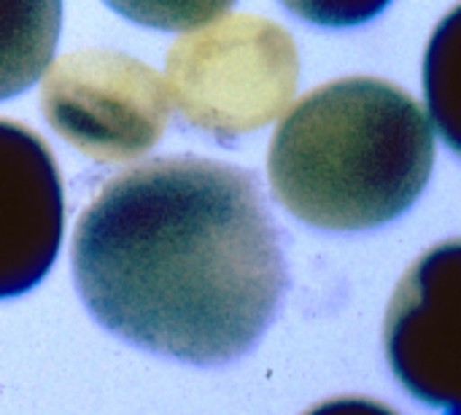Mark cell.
I'll use <instances>...</instances> for the list:
<instances>
[{
  "instance_id": "obj_2",
  "label": "cell",
  "mask_w": 461,
  "mask_h": 415,
  "mask_svg": "<svg viewBox=\"0 0 461 415\" xmlns=\"http://www.w3.org/2000/svg\"><path fill=\"white\" fill-rule=\"evenodd\" d=\"M281 116L267 154L270 192L313 230H378L413 208L429 184L432 124L392 81H330Z\"/></svg>"
},
{
  "instance_id": "obj_3",
  "label": "cell",
  "mask_w": 461,
  "mask_h": 415,
  "mask_svg": "<svg viewBox=\"0 0 461 415\" xmlns=\"http://www.w3.org/2000/svg\"><path fill=\"white\" fill-rule=\"evenodd\" d=\"M162 78L189 127L235 140L281 119L297 92L300 54L278 22L221 14L170 46Z\"/></svg>"
},
{
  "instance_id": "obj_6",
  "label": "cell",
  "mask_w": 461,
  "mask_h": 415,
  "mask_svg": "<svg viewBox=\"0 0 461 415\" xmlns=\"http://www.w3.org/2000/svg\"><path fill=\"white\" fill-rule=\"evenodd\" d=\"M62 230V178L46 140L0 119V300L27 294L46 278Z\"/></svg>"
},
{
  "instance_id": "obj_9",
  "label": "cell",
  "mask_w": 461,
  "mask_h": 415,
  "mask_svg": "<svg viewBox=\"0 0 461 415\" xmlns=\"http://www.w3.org/2000/svg\"><path fill=\"white\" fill-rule=\"evenodd\" d=\"M103 3L135 24L165 30V32H186L192 27H200L227 14L238 0H103Z\"/></svg>"
},
{
  "instance_id": "obj_1",
  "label": "cell",
  "mask_w": 461,
  "mask_h": 415,
  "mask_svg": "<svg viewBox=\"0 0 461 415\" xmlns=\"http://www.w3.org/2000/svg\"><path fill=\"white\" fill-rule=\"evenodd\" d=\"M70 259L105 332L194 367L251 354L289 284L257 178L203 157H157L111 178L78 216Z\"/></svg>"
},
{
  "instance_id": "obj_5",
  "label": "cell",
  "mask_w": 461,
  "mask_h": 415,
  "mask_svg": "<svg viewBox=\"0 0 461 415\" xmlns=\"http://www.w3.org/2000/svg\"><path fill=\"white\" fill-rule=\"evenodd\" d=\"M384 348L405 392L432 408L461 410V243L429 248L400 281L384 324Z\"/></svg>"
},
{
  "instance_id": "obj_4",
  "label": "cell",
  "mask_w": 461,
  "mask_h": 415,
  "mask_svg": "<svg viewBox=\"0 0 461 415\" xmlns=\"http://www.w3.org/2000/svg\"><path fill=\"white\" fill-rule=\"evenodd\" d=\"M41 113L76 151L100 165H127L167 130L165 78L146 62L111 49L65 54L41 76Z\"/></svg>"
},
{
  "instance_id": "obj_8",
  "label": "cell",
  "mask_w": 461,
  "mask_h": 415,
  "mask_svg": "<svg viewBox=\"0 0 461 415\" xmlns=\"http://www.w3.org/2000/svg\"><path fill=\"white\" fill-rule=\"evenodd\" d=\"M459 11L440 24L427 57V92L429 108L443 130L446 143L456 151L459 149V32H456Z\"/></svg>"
},
{
  "instance_id": "obj_10",
  "label": "cell",
  "mask_w": 461,
  "mask_h": 415,
  "mask_svg": "<svg viewBox=\"0 0 461 415\" xmlns=\"http://www.w3.org/2000/svg\"><path fill=\"white\" fill-rule=\"evenodd\" d=\"M294 16L319 27H357L389 8L392 0H281Z\"/></svg>"
},
{
  "instance_id": "obj_7",
  "label": "cell",
  "mask_w": 461,
  "mask_h": 415,
  "mask_svg": "<svg viewBox=\"0 0 461 415\" xmlns=\"http://www.w3.org/2000/svg\"><path fill=\"white\" fill-rule=\"evenodd\" d=\"M62 27V0H0V100L30 89L49 68Z\"/></svg>"
}]
</instances>
